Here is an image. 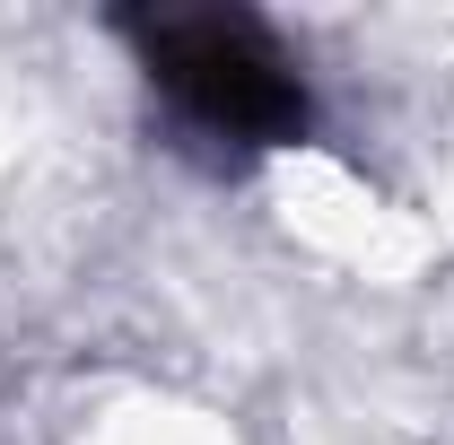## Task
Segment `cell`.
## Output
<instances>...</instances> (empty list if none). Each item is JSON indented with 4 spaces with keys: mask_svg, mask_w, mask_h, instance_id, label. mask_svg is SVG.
Wrapping results in <instances>:
<instances>
[{
    "mask_svg": "<svg viewBox=\"0 0 454 445\" xmlns=\"http://www.w3.org/2000/svg\"><path fill=\"white\" fill-rule=\"evenodd\" d=\"M122 35L140 44V70L158 79V97L201 140H227V149H297L315 131V97H306L297 61L245 9H131Z\"/></svg>",
    "mask_w": 454,
    "mask_h": 445,
    "instance_id": "cell-1",
    "label": "cell"
}]
</instances>
